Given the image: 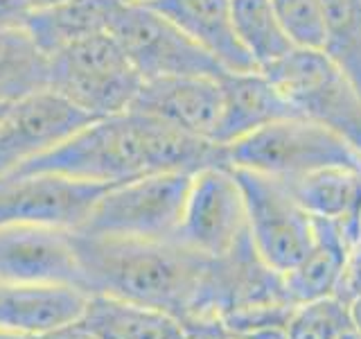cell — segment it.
I'll return each mask as SVG.
<instances>
[{
	"instance_id": "cell-1",
	"label": "cell",
	"mask_w": 361,
	"mask_h": 339,
	"mask_svg": "<svg viewBox=\"0 0 361 339\" xmlns=\"http://www.w3.org/2000/svg\"><path fill=\"white\" fill-rule=\"evenodd\" d=\"M214 165H228L226 145L138 111H122L86 124L73 138L14 174L50 172L116 186L149 174H197Z\"/></svg>"
},
{
	"instance_id": "cell-8",
	"label": "cell",
	"mask_w": 361,
	"mask_h": 339,
	"mask_svg": "<svg viewBox=\"0 0 361 339\" xmlns=\"http://www.w3.org/2000/svg\"><path fill=\"white\" fill-rule=\"evenodd\" d=\"M176 237L210 260H226L253 244L242 188L228 165L192 174Z\"/></svg>"
},
{
	"instance_id": "cell-14",
	"label": "cell",
	"mask_w": 361,
	"mask_h": 339,
	"mask_svg": "<svg viewBox=\"0 0 361 339\" xmlns=\"http://www.w3.org/2000/svg\"><path fill=\"white\" fill-rule=\"evenodd\" d=\"M145 5L172 20L226 73L257 71L235 32L233 0H149Z\"/></svg>"
},
{
	"instance_id": "cell-5",
	"label": "cell",
	"mask_w": 361,
	"mask_h": 339,
	"mask_svg": "<svg viewBox=\"0 0 361 339\" xmlns=\"http://www.w3.org/2000/svg\"><path fill=\"white\" fill-rule=\"evenodd\" d=\"M262 73L298 116L332 129L361 154V93L323 50L293 48Z\"/></svg>"
},
{
	"instance_id": "cell-2",
	"label": "cell",
	"mask_w": 361,
	"mask_h": 339,
	"mask_svg": "<svg viewBox=\"0 0 361 339\" xmlns=\"http://www.w3.org/2000/svg\"><path fill=\"white\" fill-rule=\"evenodd\" d=\"M90 294L165 310L183 323L217 319V260L172 240H133L73 231Z\"/></svg>"
},
{
	"instance_id": "cell-23",
	"label": "cell",
	"mask_w": 361,
	"mask_h": 339,
	"mask_svg": "<svg viewBox=\"0 0 361 339\" xmlns=\"http://www.w3.org/2000/svg\"><path fill=\"white\" fill-rule=\"evenodd\" d=\"M323 52L361 93V0H323Z\"/></svg>"
},
{
	"instance_id": "cell-27",
	"label": "cell",
	"mask_w": 361,
	"mask_h": 339,
	"mask_svg": "<svg viewBox=\"0 0 361 339\" xmlns=\"http://www.w3.org/2000/svg\"><path fill=\"white\" fill-rule=\"evenodd\" d=\"M32 11V0H0V30L25 28Z\"/></svg>"
},
{
	"instance_id": "cell-15",
	"label": "cell",
	"mask_w": 361,
	"mask_h": 339,
	"mask_svg": "<svg viewBox=\"0 0 361 339\" xmlns=\"http://www.w3.org/2000/svg\"><path fill=\"white\" fill-rule=\"evenodd\" d=\"M219 84L221 118L214 143L233 145L274 122L298 118V111L289 105L262 71L226 73L221 75Z\"/></svg>"
},
{
	"instance_id": "cell-29",
	"label": "cell",
	"mask_w": 361,
	"mask_h": 339,
	"mask_svg": "<svg viewBox=\"0 0 361 339\" xmlns=\"http://www.w3.org/2000/svg\"><path fill=\"white\" fill-rule=\"evenodd\" d=\"M348 310H350V321H353L355 333H357L359 339H361V299H357L355 303H350V305H348Z\"/></svg>"
},
{
	"instance_id": "cell-26",
	"label": "cell",
	"mask_w": 361,
	"mask_h": 339,
	"mask_svg": "<svg viewBox=\"0 0 361 339\" xmlns=\"http://www.w3.org/2000/svg\"><path fill=\"white\" fill-rule=\"evenodd\" d=\"M334 297L345 305L361 299V242H357L353 249H350L348 260L341 271V278L336 282Z\"/></svg>"
},
{
	"instance_id": "cell-20",
	"label": "cell",
	"mask_w": 361,
	"mask_h": 339,
	"mask_svg": "<svg viewBox=\"0 0 361 339\" xmlns=\"http://www.w3.org/2000/svg\"><path fill=\"white\" fill-rule=\"evenodd\" d=\"M79 321L102 339H188L178 316L111 294H90Z\"/></svg>"
},
{
	"instance_id": "cell-13",
	"label": "cell",
	"mask_w": 361,
	"mask_h": 339,
	"mask_svg": "<svg viewBox=\"0 0 361 339\" xmlns=\"http://www.w3.org/2000/svg\"><path fill=\"white\" fill-rule=\"evenodd\" d=\"M221 77L145 79L129 111L158 118L214 143L221 118Z\"/></svg>"
},
{
	"instance_id": "cell-28",
	"label": "cell",
	"mask_w": 361,
	"mask_h": 339,
	"mask_svg": "<svg viewBox=\"0 0 361 339\" xmlns=\"http://www.w3.org/2000/svg\"><path fill=\"white\" fill-rule=\"evenodd\" d=\"M30 339H102V337H97L93 331H88L82 321H73V323H66L59 328H52L48 333L34 335Z\"/></svg>"
},
{
	"instance_id": "cell-22",
	"label": "cell",
	"mask_w": 361,
	"mask_h": 339,
	"mask_svg": "<svg viewBox=\"0 0 361 339\" xmlns=\"http://www.w3.org/2000/svg\"><path fill=\"white\" fill-rule=\"evenodd\" d=\"M233 23L257 71L274 66L296 48L282 28L271 0H233Z\"/></svg>"
},
{
	"instance_id": "cell-10",
	"label": "cell",
	"mask_w": 361,
	"mask_h": 339,
	"mask_svg": "<svg viewBox=\"0 0 361 339\" xmlns=\"http://www.w3.org/2000/svg\"><path fill=\"white\" fill-rule=\"evenodd\" d=\"M95 120L52 88L11 102L0 118V179L56 150Z\"/></svg>"
},
{
	"instance_id": "cell-34",
	"label": "cell",
	"mask_w": 361,
	"mask_h": 339,
	"mask_svg": "<svg viewBox=\"0 0 361 339\" xmlns=\"http://www.w3.org/2000/svg\"><path fill=\"white\" fill-rule=\"evenodd\" d=\"M357 242H361V215H359V240Z\"/></svg>"
},
{
	"instance_id": "cell-19",
	"label": "cell",
	"mask_w": 361,
	"mask_h": 339,
	"mask_svg": "<svg viewBox=\"0 0 361 339\" xmlns=\"http://www.w3.org/2000/svg\"><path fill=\"white\" fill-rule=\"evenodd\" d=\"M122 5V0H66L34 9L25 28L43 52L54 54L77 41L109 34Z\"/></svg>"
},
{
	"instance_id": "cell-25",
	"label": "cell",
	"mask_w": 361,
	"mask_h": 339,
	"mask_svg": "<svg viewBox=\"0 0 361 339\" xmlns=\"http://www.w3.org/2000/svg\"><path fill=\"white\" fill-rule=\"evenodd\" d=\"M282 28L296 48H323L325 5L323 0H271Z\"/></svg>"
},
{
	"instance_id": "cell-17",
	"label": "cell",
	"mask_w": 361,
	"mask_h": 339,
	"mask_svg": "<svg viewBox=\"0 0 361 339\" xmlns=\"http://www.w3.org/2000/svg\"><path fill=\"white\" fill-rule=\"evenodd\" d=\"M353 242L334 220L314 218V244L300 263L282 274V290L291 305L334 297Z\"/></svg>"
},
{
	"instance_id": "cell-16",
	"label": "cell",
	"mask_w": 361,
	"mask_h": 339,
	"mask_svg": "<svg viewBox=\"0 0 361 339\" xmlns=\"http://www.w3.org/2000/svg\"><path fill=\"white\" fill-rule=\"evenodd\" d=\"M90 294L61 285H18L0 280V331L41 335L82 319Z\"/></svg>"
},
{
	"instance_id": "cell-12",
	"label": "cell",
	"mask_w": 361,
	"mask_h": 339,
	"mask_svg": "<svg viewBox=\"0 0 361 339\" xmlns=\"http://www.w3.org/2000/svg\"><path fill=\"white\" fill-rule=\"evenodd\" d=\"M0 280L18 285L77 287L90 294L73 231L52 226H0Z\"/></svg>"
},
{
	"instance_id": "cell-33",
	"label": "cell",
	"mask_w": 361,
	"mask_h": 339,
	"mask_svg": "<svg viewBox=\"0 0 361 339\" xmlns=\"http://www.w3.org/2000/svg\"><path fill=\"white\" fill-rule=\"evenodd\" d=\"M7 107H9V105H3V102H0V118H3V116H5V111H7Z\"/></svg>"
},
{
	"instance_id": "cell-31",
	"label": "cell",
	"mask_w": 361,
	"mask_h": 339,
	"mask_svg": "<svg viewBox=\"0 0 361 339\" xmlns=\"http://www.w3.org/2000/svg\"><path fill=\"white\" fill-rule=\"evenodd\" d=\"M0 339H30V337H27V335H16V333L0 331Z\"/></svg>"
},
{
	"instance_id": "cell-9",
	"label": "cell",
	"mask_w": 361,
	"mask_h": 339,
	"mask_svg": "<svg viewBox=\"0 0 361 339\" xmlns=\"http://www.w3.org/2000/svg\"><path fill=\"white\" fill-rule=\"evenodd\" d=\"M111 34L145 79L221 77L224 68L149 5H122Z\"/></svg>"
},
{
	"instance_id": "cell-11",
	"label": "cell",
	"mask_w": 361,
	"mask_h": 339,
	"mask_svg": "<svg viewBox=\"0 0 361 339\" xmlns=\"http://www.w3.org/2000/svg\"><path fill=\"white\" fill-rule=\"evenodd\" d=\"M109 186L71 177L32 172L0 179V226L37 224L79 231Z\"/></svg>"
},
{
	"instance_id": "cell-6",
	"label": "cell",
	"mask_w": 361,
	"mask_h": 339,
	"mask_svg": "<svg viewBox=\"0 0 361 339\" xmlns=\"http://www.w3.org/2000/svg\"><path fill=\"white\" fill-rule=\"evenodd\" d=\"M192 174H149L109 186L79 233L172 240L183 218Z\"/></svg>"
},
{
	"instance_id": "cell-3",
	"label": "cell",
	"mask_w": 361,
	"mask_h": 339,
	"mask_svg": "<svg viewBox=\"0 0 361 339\" xmlns=\"http://www.w3.org/2000/svg\"><path fill=\"white\" fill-rule=\"evenodd\" d=\"M231 167L276 179H296L325 167L361 170V154L332 129L307 118H287L226 145Z\"/></svg>"
},
{
	"instance_id": "cell-7",
	"label": "cell",
	"mask_w": 361,
	"mask_h": 339,
	"mask_svg": "<svg viewBox=\"0 0 361 339\" xmlns=\"http://www.w3.org/2000/svg\"><path fill=\"white\" fill-rule=\"evenodd\" d=\"M231 172L242 188L257 258L276 274H287L314 244V218L280 179L246 167H231Z\"/></svg>"
},
{
	"instance_id": "cell-32",
	"label": "cell",
	"mask_w": 361,
	"mask_h": 339,
	"mask_svg": "<svg viewBox=\"0 0 361 339\" xmlns=\"http://www.w3.org/2000/svg\"><path fill=\"white\" fill-rule=\"evenodd\" d=\"M124 5H145V3H149V0H122Z\"/></svg>"
},
{
	"instance_id": "cell-24",
	"label": "cell",
	"mask_w": 361,
	"mask_h": 339,
	"mask_svg": "<svg viewBox=\"0 0 361 339\" xmlns=\"http://www.w3.org/2000/svg\"><path fill=\"white\" fill-rule=\"evenodd\" d=\"M350 328L348 305L336 297H325L293 305L285 323V339H338Z\"/></svg>"
},
{
	"instance_id": "cell-4",
	"label": "cell",
	"mask_w": 361,
	"mask_h": 339,
	"mask_svg": "<svg viewBox=\"0 0 361 339\" xmlns=\"http://www.w3.org/2000/svg\"><path fill=\"white\" fill-rule=\"evenodd\" d=\"M140 84L142 77L111 32L50 54V88L97 120L129 111Z\"/></svg>"
},
{
	"instance_id": "cell-30",
	"label": "cell",
	"mask_w": 361,
	"mask_h": 339,
	"mask_svg": "<svg viewBox=\"0 0 361 339\" xmlns=\"http://www.w3.org/2000/svg\"><path fill=\"white\" fill-rule=\"evenodd\" d=\"M59 3H66V0H32V7L43 9V7H52V5H59Z\"/></svg>"
},
{
	"instance_id": "cell-18",
	"label": "cell",
	"mask_w": 361,
	"mask_h": 339,
	"mask_svg": "<svg viewBox=\"0 0 361 339\" xmlns=\"http://www.w3.org/2000/svg\"><path fill=\"white\" fill-rule=\"evenodd\" d=\"M312 218L334 220L353 246L359 240L361 215V170L325 167L296 179H280Z\"/></svg>"
},
{
	"instance_id": "cell-21",
	"label": "cell",
	"mask_w": 361,
	"mask_h": 339,
	"mask_svg": "<svg viewBox=\"0 0 361 339\" xmlns=\"http://www.w3.org/2000/svg\"><path fill=\"white\" fill-rule=\"evenodd\" d=\"M50 88V54L27 28L0 30V102L11 105Z\"/></svg>"
}]
</instances>
